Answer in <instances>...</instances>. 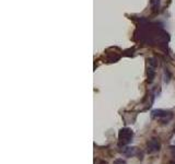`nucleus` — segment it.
Instances as JSON below:
<instances>
[{"label":"nucleus","instance_id":"1","mask_svg":"<svg viewBox=\"0 0 175 164\" xmlns=\"http://www.w3.org/2000/svg\"><path fill=\"white\" fill-rule=\"evenodd\" d=\"M151 116L162 124H168L173 118V113L171 111H165V109H154L151 112Z\"/></svg>","mask_w":175,"mask_h":164},{"label":"nucleus","instance_id":"2","mask_svg":"<svg viewBox=\"0 0 175 164\" xmlns=\"http://www.w3.org/2000/svg\"><path fill=\"white\" fill-rule=\"evenodd\" d=\"M134 131L130 128H123L118 133V144L119 146H127L133 141Z\"/></svg>","mask_w":175,"mask_h":164},{"label":"nucleus","instance_id":"3","mask_svg":"<svg viewBox=\"0 0 175 164\" xmlns=\"http://www.w3.org/2000/svg\"><path fill=\"white\" fill-rule=\"evenodd\" d=\"M161 149V141L159 138H152L147 143V153L148 154H154L159 152Z\"/></svg>","mask_w":175,"mask_h":164},{"label":"nucleus","instance_id":"4","mask_svg":"<svg viewBox=\"0 0 175 164\" xmlns=\"http://www.w3.org/2000/svg\"><path fill=\"white\" fill-rule=\"evenodd\" d=\"M123 154L127 157H133L138 155L139 159H142V153L140 152L137 147H126L123 150Z\"/></svg>","mask_w":175,"mask_h":164},{"label":"nucleus","instance_id":"5","mask_svg":"<svg viewBox=\"0 0 175 164\" xmlns=\"http://www.w3.org/2000/svg\"><path fill=\"white\" fill-rule=\"evenodd\" d=\"M114 164H126V162L123 161V159H118L114 162Z\"/></svg>","mask_w":175,"mask_h":164},{"label":"nucleus","instance_id":"6","mask_svg":"<svg viewBox=\"0 0 175 164\" xmlns=\"http://www.w3.org/2000/svg\"><path fill=\"white\" fill-rule=\"evenodd\" d=\"M99 164H108V163H107V162H105V161H103V160H102V161L99 162Z\"/></svg>","mask_w":175,"mask_h":164},{"label":"nucleus","instance_id":"7","mask_svg":"<svg viewBox=\"0 0 175 164\" xmlns=\"http://www.w3.org/2000/svg\"><path fill=\"white\" fill-rule=\"evenodd\" d=\"M168 164H175V161H171V162H168Z\"/></svg>","mask_w":175,"mask_h":164}]
</instances>
